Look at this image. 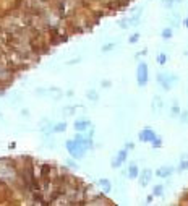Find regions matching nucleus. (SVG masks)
Instances as JSON below:
<instances>
[{
    "label": "nucleus",
    "mask_w": 188,
    "mask_h": 206,
    "mask_svg": "<svg viewBox=\"0 0 188 206\" xmlns=\"http://www.w3.org/2000/svg\"><path fill=\"white\" fill-rule=\"evenodd\" d=\"M136 78H138V84H139V86H146V83H148V65H146V63H139L138 65Z\"/></svg>",
    "instance_id": "obj_1"
},
{
    "label": "nucleus",
    "mask_w": 188,
    "mask_h": 206,
    "mask_svg": "<svg viewBox=\"0 0 188 206\" xmlns=\"http://www.w3.org/2000/svg\"><path fill=\"white\" fill-rule=\"evenodd\" d=\"M157 138V135L154 133V130H151V128H144V130H141L139 132V140L141 141H148V143H152L154 140Z\"/></svg>",
    "instance_id": "obj_2"
},
{
    "label": "nucleus",
    "mask_w": 188,
    "mask_h": 206,
    "mask_svg": "<svg viewBox=\"0 0 188 206\" xmlns=\"http://www.w3.org/2000/svg\"><path fill=\"white\" fill-rule=\"evenodd\" d=\"M125 159H126V149H122L120 153L117 154V157H115V161L112 162V166H114V167H118V164H122Z\"/></svg>",
    "instance_id": "obj_3"
},
{
    "label": "nucleus",
    "mask_w": 188,
    "mask_h": 206,
    "mask_svg": "<svg viewBox=\"0 0 188 206\" xmlns=\"http://www.w3.org/2000/svg\"><path fill=\"white\" fill-rule=\"evenodd\" d=\"M170 80H172V78L167 76V75H159V76H157V81H159V83L162 84V86L165 88V89H169V88H170V83H169Z\"/></svg>",
    "instance_id": "obj_4"
},
{
    "label": "nucleus",
    "mask_w": 188,
    "mask_h": 206,
    "mask_svg": "<svg viewBox=\"0 0 188 206\" xmlns=\"http://www.w3.org/2000/svg\"><path fill=\"white\" fill-rule=\"evenodd\" d=\"M172 172H173L172 167H162V169L157 170V175H159V177H167V175H170Z\"/></svg>",
    "instance_id": "obj_5"
},
{
    "label": "nucleus",
    "mask_w": 188,
    "mask_h": 206,
    "mask_svg": "<svg viewBox=\"0 0 188 206\" xmlns=\"http://www.w3.org/2000/svg\"><path fill=\"white\" fill-rule=\"evenodd\" d=\"M89 125H91V122H88V120H83V122H76V123H75V128L83 132V130H86Z\"/></svg>",
    "instance_id": "obj_6"
},
{
    "label": "nucleus",
    "mask_w": 188,
    "mask_h": 206,
    "mask_svg": "<svg viewBox=\"0 0 188 206\" xmlns=\"http://www.w3.org/2000/svg\"><path fill=\"white\" fill-rule=\"evenodd\" d=\"M128 175L131 177V178H136V177H138V166H136V164H131V166H130Z\"/></svg>",
    "instance_id": "obj_7"
},
{
    "label": "nucleus",
    "mask_w": 188,
    "mask_h": 206,
    "mask_svg": "<svg viewBox=\"0 0 188 206\" xmlns=\"http://www.w3.org/2000/svg\"><path fill=\"white\" fill-rule=\"evenodd\" d=\"M99 183L102 185V188H104V190H110V182L109 180H105V178H101V182H99Z\"/></svg>",
    "instance_id": "obj_8"
},
{
    "label": "nucleus",
    "mask_w": 188,
    "mask_h": 206,
    "mask_svg": "<svg viewBox=\"0 0 188 206\" xmlns=\"http://www.w3.org/2000/svg\"><path fill=\"white\" fill-rule=\"evenodd\" d=\"M162 37H164V39H170V37H172V29L165 28V29L162 31Z\"/></svg>",
    "instance_id": "obj_9"
},
{
    "label": "nucleus",
    "mask_w": 188,
    "mask_h": 206,
    "mask_svg": "<svg viewBox=\"0 0 188 206\" xmlns=\"http://www.w3.org/2000/svg\"><path fill=\"white\" fill-rule=\"evenodd\" d=\"M149 178H151V170H146V172H144V175H143L141 183H143V185H146V183L149 182Z\"/></svg>",
    "instance_id": "obj_10"
},
{
    "label": "nucleus",
    "mask_w": 188,
    "mask_h": 206,
    "mask_svg": "<svg viewBox=\"0 0 188 206\" xmlns=\"http://www.w3.org/2000/svg\"><path fill=\"white\" fill-rule=\"evenodd\" d=\"M65 128H67V123H57V125L54 127V132H63Z\"/></svg>",
    "instance_id": "obj_11"
},
{
    "label": "nucleus",
    "mask_w": 188,
    "mask_h": 206,
    "mask_svg": "<svg viewBox=\"0 0 188 206\" xmlns=\"http://www.w3.org/2000/svg\"><path fill=\"white\" fill-rule=\"evenodd\" d=\"M165 60H167L165 54H159V55H157V62H159L160 65H164V63H165Z\"/></svg>",
    "instance_id": "obj_12"
},
{
    "label": "nucleus",
    "mask_w": 188,
    "mask_h": 206,
    "mask_svg": "<svg viewBox=\"0 0 188 206\" xmlns=\"http://www.w3.org/2000/svg\"><path fill=\"white\" fill-rule=\"evenodd\" d=\"M162 190H164V187H162V185H157V187H154V195H156V197L162 195Z\"/></svg>",
    "instance_id": "obj_13"
},
{
    "label": "nucleus",
    "mask_w": 188,
    "mask_h": 206,
    "mask_svg": "<svg viewBox=\"0 0 188 206\" xmlns=\"http://www.w3.org/2000/svg\"><path fill=\"white\" fill-rule=\"evenodd\" d=\"M138 39H139V34H133V36H130V44H135V42H138Z\"/></svg>",
    "instance_id": "obj_14"
},
{
    "label": "nucleus",
    "mask_w": 188,
    "mask_h": 206,
    "mask_svg": "<svg viewBox=\"0 0 188 206\" xmlns=\"http://www.w3.org/2000/svg\"><path fill=\"white\" fill-rule=\"evenodd\" d=\"M88 98H89V99H97V94L93 92V91H89V92H88Z\"/></svg>",
    "instance_id": "obj_15"
},
{
    "label": "nucleus",
    "mask_w": 188,
    "mask_h": 206,
    "mask_svg": "<svg viewBox=\"0 0 188 206\" xmlns=\"http://www.w3.org/2000/svg\"><path fill=\"white\" fill-rule=\"evenodd\" d=\"M180 167H182V169H188V161H182Z\"/></svg>",
    "instance_id": "obj_16"
}]
</instances>
